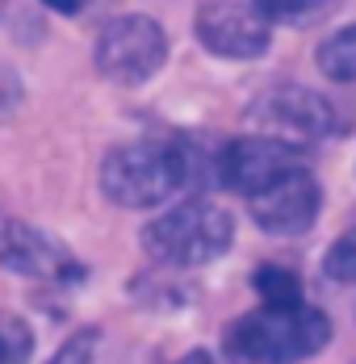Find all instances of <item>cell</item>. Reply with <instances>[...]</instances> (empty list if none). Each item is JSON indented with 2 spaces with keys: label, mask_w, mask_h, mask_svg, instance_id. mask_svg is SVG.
Instances as JSON below:
<instances>
[{
  "label": "cell",
  "mask_w": 356,
  "mask_h": 364,
  "mask_svg": "<svg viewBox=\"0 0 356 364\" xmlns=\"http://www.w3.org/2000/svg\"><path fill=\"white\" fill-rule=\"evenodd\" d=\"M206 176H210V159L189 139L122 143L101 159V193L126 210L164 205L172 193L201 184Z\"/></svg>",
  "instance_id": "6da1fadb"
},
{
  "label": "cell",
  "mask_w": 356,
  "mask_h": 364,
  "mask_svg": "<svg viewBox=\"0 0 356 364\" xmlns=\"http://www.w3.org/2000/svg\"><path fill=\"white\" fill-rule=\"evenodd\" d=\"M331 339V318L298 306H260L226 327V356L235 364H298L319 356Z\"/></svg>",
  "instance_id": "7a4b0ae2"
},
{
  "label": "cell",
  "mask_w": 356,
  "mask_h": 364,
  "mask_svg": "<svg viewBox=\"0 0 356 364\" xmlns=\"http://www.w3.org/2000/svg\"><path fill=\"white\" fill-rule=\"evenodd\" d=\"M231 239H235V218L206 197H189L142 226L147 255L159 264H172V268L214 264L218 255H226Z\"/></svg>",
  "instance_id": "3957f363"
},
{
  "label": "cell",
  "mask_w": 356,
  "mask_h": 364,
  "mask_svg": "<svg viewBox=\"0 0 356 364\" xmlns=\"http://www.w3.org/2000/svg\"><path fill=\"white\" fill-rule=\"evenodd\" d=\"M248 122L260 139H273V143L293 146V151L323 143V139H331L340 130L335 105L323 92L302 88V84H273V88H264L248 105Z\"/></svg>",
  "instance_id": "277c9868"
},
{
  "label": "cell",
  "mask_w": 356,
  "mask_h": 364,
  "mask_svg": "<svg viewBox=\"0 0 356 364\" xmlns=\"http://www.w3.org/2000/svg\"><path fill=\"white\" fill-rule=\"evenodd\" d=\"M93 59H97V72L105 80L135 88V84H147L168 63V34L147 13H122V17L101 26Z\"/></svg>",
  "instance_id": "5b68a950"
},
{
  "label": "cell",
  "mask_w": 356,
  "mask_h": 364,
  "mask_svg": "<svg viewBox=\"0 0 356 364\" xmlns=\"http://www.w3.org/2000/svg\"><path fill=\"white\" fill-rule=\"evenodd\" d=\"M251 222L264 230V235H277V239H293V235H306L323 214V188L319 181L298 164V168H285L281 176L256 188L248 197Z\"/></svg>",
  "instance_id": "8992f818"
},
{
  "label": "cell",
  "mask_w": 356,
  "mask_h": 364,
  "mask_svg": "<svg viewBox=\"0 0 356 364\" xmlns=\"http://www.w3.org/2000/svg\"><path fill=\"white\" fill-rule=\"evenodd\" d=\"M193 34L210 55L235 59V63L264 59L273 46V26L248 0H206L193 17Z\"/></svg>",
  "instance_id": "52a82bcc"
},
{
  "label": "cell",
  "mask_w": 356,
  "mask_h": 364,
  "mask_svg": "<svg viewBox=\"0 0 356 364\" xmlns=\"http://www.w3.org/2000/svg\"><path fill=\"white\" fill-rule=\"evenodd\" d=\"M0 264L9 272L34 277L46 285H80L84 281V264L55 239H46L30 222L0 218Z\"/></svg>",
  "instance_id": "ba28073f"
},
{
  "label": "cell",
  "mask_w": 356,
  "mask_h": 364,
  "mask_svg": "<svg viewBox=\"0 0 356 364\" xmlns=\"http://www.w3.org/2000/svg\"><path fill=\"white\" fill-rule=\"evenodd\" d=\"M302 164V151L293 146H281L273 139H260V134H248V139H235V143H222L210 155V176L222 188H235L251 197L256 188L281 176L285 168H298Z\"/></svg>",
  "instance_id": "9c48e42d"
},
{
  "label": "cell",
  "mask_w": 356,
  "mask_h": 364,
  "mask_svg": "<svg viewBox=\"0 0 356 364\" xmlns=\"http://www.w3.org/2000/svg\"><path fill=\"white\" fill-rule=\"evenodd\" d=\"M315 63H319V72L327 75V80L352 84L356 80V21L352 26H344V30H335L331 38H323Z\"/></svg>",
  "instance_id": "30bf717a"
},
{
  "label": "cell",
  "mask_w": 356,
  "mask_h": 364,
  "mask_svg": "<svg viewBox=\"0 0 356 364\" xmlns=\"http://www.w3.org/2000/svg\"><path fill=\"white\" fill-rule=\"evenodd\" d=\"M335 0H251V9L268 21V26H315L327 17Z\"/></svg>",
  "instance_id": "8fae6325"
},
{
  "label": "cell",
  "mask_w": 356,
  "mask_h": 364,
  "mask_svg": "<svg viewBox=\"0 0 356 364\" xmlns=\"http://www.w3.org/2000/svg\"><path fill=\"white\" fill-rule=\"evenodd\" d=\"M251 285L264 297V306H298L302 301V281L298 272H289L281 264H260L251 272Z\"/></svg>",
  "instance_id": "7c38bea8"
},
{
  "label": "cell",
  "mask_w": 356,
  "mask_h": 364,
  "mask_svg": "<svg viewBox=\"0 0 356 364\" xmlns=\"http://www.w3.org/2000/svg\"><path fill=\"white\" fill-rule=\"evenodd\" d=\"M34 356V331L21 314L0 310V364H30Z\"/></svg>",
  "instance_id": "4fadbf2b"
},
{
  "label": "cell",
  "mask_w": 356,
  "mask_h": 364,
  "mask_svg": "<svg viewBox=\"0 0 356 364\" xmlns=\"http://www.w3.org/2000/svg\"><path fill=\"white\" fill-rule=\"evenodd\" d=\"M323 272H327L331 281H340V285H356V230L340 235V239L327 247Z\"/></svg>",
  "instance_id": "5bb4252c"
},
{
  "label": "cell",
  "mask_w": 356,
  "mask_h": 364,
  "mask_svg": "<svg viewBox=\"0 0 356 364\" xmlns=\"http://www.w3.org/2000/svg\"><path fill=\"white\" fill-rule=\"evenodd\" d=\"M97 339H101V331L97 327L75 331L68 343L51 356V364H93V356H97Z\"/></svg>",
  "instance_id": "9a60e30c"
},
{
  "label": "cell",
  "mask_w": 356,
  "mask_h": 364,
  "mask_svg": "<svg viewBox=\"0 0 356 364\" xmlns=\"http://www.w3.org/2000/svg\"><path fill=\"white\" fill-rule=\"evenodd\" d=\"M21 109V75L0 68V126L13 122V113Z\"/></svg>",
  "instance_id": "2e32d148"
},
{
  "label": "cell",
  "mask_w": 356,
  "mask_h": 364,
  "mask_svg": "<svg viewBox=\"0 0 356 364\" xmlns=\"http://www.w3.org/2000/svg\"><path fill=\"white\" fill-rule=\"evenodd\" d=\"M172 364H214V356L206 352V348H193V352H184V356L172 360Z\"/></svg>",
  "instance_id": "e0dca14e"
},
{
  "label": "cell",
  "mask_w": 356,
  "mask_h": 364,
  "mask_svg": "<svg viewBox=\"0 0 356 364\" xmlns=\"http://www.w3.org/2000/svg\"><path fill=\"white\" fill-rule=\"evenodd\" d=\"M42 4H51V9H55V13H80V4H84V0H42Z\"/></svg>",
  "instance_id": "ac0fdd59"
}]
</instances>
